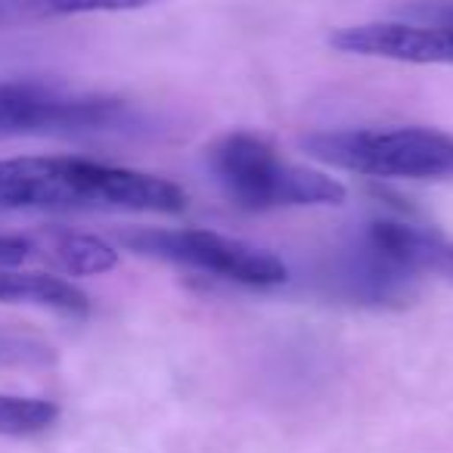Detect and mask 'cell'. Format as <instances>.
<instances>
[{"mask_svg": "<svg viewBox=\"0 0 453 453\" xmlns=\"http://www.w3.org/2000/svg\"><path fill=\"white\" fill-rule=\"evenodd\" d=\"M0 208H100L180 214L187 193L174 180L69 156L0 158Z\"/></svg>", "mask_w": 453, "mask_h": 453, "instance_id": "1", "label": "cell"}, {"mask_svg": "<svg viewBox=\"0 0 453 453\" xmlns=\"http://www.w3.org/2000/svg\"><path fill=\"white\" fill-rule=\"evenodd\" d=\"M208 168L230 205L242 211L329 208L348 199L345 183L326 171L304 168L277 156L267 140L249 131L224 134L208 150Z\"/></svg>", "mask_w": 453, "mask_h": 453, "instance_id": "2", "label": "cell"}, {"mask_svg": "<svg viewBox=\"0 0 453 453\" xmlns=\"http://www.w3.org/2000/svg\"><path fill=\"white\" fill-rule=\"evenodd\" d=\"M304 152L329 168L364 177L444 180L453 177V134L438 127H345L302 140Z\"/></svg>", "mask_w": 453, "mask_h": 453, "instance_id": "3", "label": "cell"}, {"mask_svg": "<svg viewBox=\"0 0 453 453\" xmlns=\"http://www.w3.org/2000/svg\"><path fill=\"white\" fill-rule=\"evenodd\" d=\"M121 246L143 258H158L189 271L211 273L218 280L249 289H273L289 280V267L283 258L252 242L230 240V236L211 234V230H162V226H137L119 234Z\"/></svg>", "mask_w": 453, "mask_h": 453, "instance_id": "4", "label": "cell"}, {"mask_svg": "<svg viewBox=\"0 0 453 453\" xmlns=\"http://www.w3.org/2000/svg\"><path fill=\"white\" fill-rule=\"evenodd\" d=\"M127 121L131 109L112 96L63 94L32 81L0 84V137L115 131Z\"/></svg>", "mask_w": 453, "mask_h": 453, "instance_id": "5", "label": "cell"}, {"mask_svg": "<svg viewBox=\"0 0 453 453\" xmlns=\"http://www.w3.org/2000/svg\"><path fill=\"white\" fill-rule=\"evenodd\" d=\"M320 286L333 298L364 308H403L416 296V280L376 252L360 234L329 252L320 267Z\"/></svg>", "mask_w": 453, "mask_h": 453, "instance_id": "6", "label": "cell"}, {"mask_svg": "<svg viewBox=\"0 0 453 453\" xmlns=\"http://www.w3.org/2000/svg\"><path fill=\"white\" fill-rule=\"evenodd\" d=\"M342 53L416 65H453V26L434 22H360L329 38Z\"/></svg>", "mask_w": 453, "mask_h": 453, "instance_id": "7", "label": "cell"}, {"mask_svg": "<svg viewBox=\"0 0 453 453\" xmlns=\"http://www.w3.org/2000/svg\"><path fill=\"white\" fill-rule=\"evenodd\" d=\"M357 234L413 280L438 277L453 283V240L438 226L403 218H372Z\"/></svg>", "mask_w": 453, "mask_h": 453, "instance_id": "8", "label": "cell"}, {"mask_svg": "<svg viewBox=\"0 0 453 453\" xmlns=\"http://www.w3.org/2000/svg\"><path fill=\"white\" fill-rule=\"evenodd\" d=\"M0 302L32 304L69 317H84L90 311V298L69 280L38 271H13V267H0Z\"/></svg>", "mask_w": 453, "mask_h": 453, "instance_id": "9", "label": "cell"}, {"mask_svg": "<svg viewBox=\"0 0 453 453\" xmlns=\"http://www.w3.org/2000/svg\"><path fill=\"white\" fill-rule=\"evenodd\" d=\"M156 4L165 0H0V28L84 13H127V10L156 7Z\"/></svg>", "mask_w": 453, "mask_h": 453, "instance_id": "10", "label": "cell"}, {"mask_svg": "<svg viewBox=\"0 0 453 453\" xmlns=\"http://www.w3.org/2000/svg\"><path fill=\"white\" fill-rule=\"evenodd\" d=\"M47 252L50 258L72 277H96L119 267V252L109 242L84 234H53L47 236Z\"/></svg>", "mask_w": 453, "mask_h": 453, "instance_id": "11", "label": "cell"}, {"mask_svg": "<svg viewBox=\"0 0 453 453\" xmlns=\"http://www.w3.org/2000/svg\"><path fill=\"white\" fill-rule=\"evenodd\" d=\"M59 419V407L44 397L0 395V434L4 438H28L41 434Z\"/></svg>", "mask_w": 453, "mask_h": 453, "instance_id": "12", "label": "cell"}, {"mask_svg": "<svg viewBox=\"0 0 453 453\" xmlns=\"http://www.w3.org/2000/svg\"><path fill=\"white\" fill-rule=\"evenodd\" d=\"M53 360H57V351L47 342L0 333V366H44Z\"/></svg>", "mask_w": 453, "mask_h": 453, "instance_id": "13", "label": "cell"}, {"mask_svg": "<svg viewBox=\"0 0 453 453\" xmlns=\"http://www.w3.org/2000/svg\"><path fill=\"white\" fill-rule=\"evenodd\" d=\"M410 16L434 26H453V0H413L407 7Z\"/></svg>", "mask_w": 453, "mask_h": 453, "instance_id": "14", "label": "cell"}]
</instances>
